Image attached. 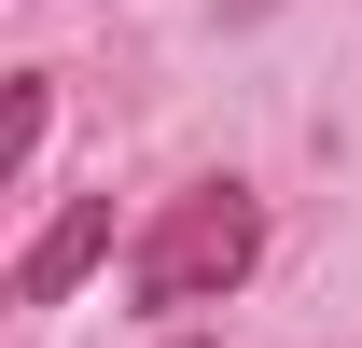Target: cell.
I'll list each match as a JSON object with an SVG mask.
<instances>
[{
  "label": "cell",
  "mask_w": 362,
  "mask_h": 348,
  "mask_svg": "<svg viewBox=\"0 0 362 348\" xmlns=\"http://www.w3.org/2000/svg\"><path fill=\"white\" fill-rule=\"evenodd\" d=\"M98 251H112V195H84V209H56L42 237L14 251V306H56V293H70V279H84Z\"/></svg>",
  "instance_id": "obj_2"
},
{
  "label": "cell",
  "mask_w": 362,
  "mask_h": 348,
  "mask_svg": "<svg viewBox=\"0 0 362 348\" xmlns=\"http://www.w3.org/2000/svg\"><path fill=\"white\" fill-rule=\"evenodd\" d=\"M28 153H42V84H14V98H0V181L28 168Z\"/></svg>",
  "instance_id": "obj_3"
},
{
  "label": "cell",
  "mask_w": 362,
  "mask_h": 348,
  "mask_svg": "<svg viewBox=\"0 0 362 348\" xmlns=\"http://www.w3.org/2000/svg\"><path fill=\"white\" fill-rule=\"evenodd\" d=\"M251 251H265V209H251L237 181H195V195L153 209V237L126 251V279H139L153 320H195V306H223L237 279H251Z\"/></svg>",
  "instance_id": "obj_1"
},
{
  "label": "cell",
  "mask_w": 362,
  "mask_h": 348,
  "mask_svg": "<svg viewBox=\"0 0 362 348\" xmlns=\"http://www.w3.org/2000/svg\"><path fill=\"white\" fill-rule=\"evenodd\" d=\"M251 14H265V0H251Z\"/></svg>",
  "instance_id": "obj_4"
}]
</instances>
